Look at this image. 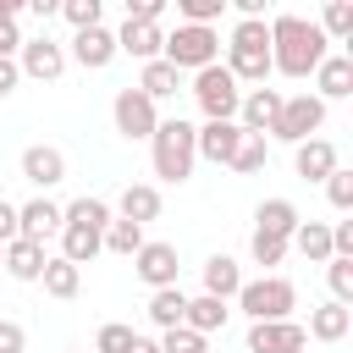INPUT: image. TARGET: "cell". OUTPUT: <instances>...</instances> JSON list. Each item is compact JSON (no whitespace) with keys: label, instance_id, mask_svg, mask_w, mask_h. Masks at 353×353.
<instances>
[{"label":"cell","instance_id":"obj_1","mask_svg":"<svg viewBox=\"0 0 353 353\" xmlns=\"http://www.w3.org/2000/svg\"><path fill=\"white\" fill-rule=\"evenodd\" d=\"M265 33H270V72H281V77H292V83L314 77V66L331 55L325 33H320L309 17H298V11L265 17Z\"/></svg>","mask_w":353,"mask_h":353},{"label":"cell","instance_id":"obj_2","mask_svg":"<svg viewBox=\"0 0 353 353\" xmlns=\"http://www.w3.org/2000/svg\"><path fill=\"white\" fill-rule=\"evenodd\" d=\"M226 72H232V83L243 88H265V77H270V33H265V17H237V28L226 33V61H221Z\"/></svg>","mask_w":353,"mask_h":353},{"label":"cell","instance_id":"obj_3","mask_svg":"<svg viewBox=\"0 0 353 353\" xmlns=\"http://www.w3.org/2000/svg\"><path fill=\"white\" fill-rule=\"evenodd\" d=\"M149 160H154V176L160 182H176L182 188L193 176V165H199V154H193V121H182V116L160 121L149 132Z\"/></svg>","mask_w":353,"mask_h":353},{"label":"cell","instance_id":"obj_4","mask_svg":"<svg viewBox=\"0 0 353 353\" xmlns=\"http://www.w3.org/2000/svg\"><path fill=\"white\" fill-rule=\"evenodd\" d=\"M237 309L248 314V325H254V320H292V309H298V287H292L287 276L243 281V287H237Z\"/></svg>","mask_w":353,"mask_h":353},{"label":"cell","instance_id":"obj_5","mask_svg":"<svg viewBox=\"0 0 353 353\" xmlns=\"http://www.w3.org/2000/svg\"><path fill=\"white\" fill-rule=\"evenodd\" d=\"M160 61H171L176 72H204V66H215V61H221V33H215V28L176 22V33H165Z\"/></svg>","mask_w":353,"mask_h":353},{"label":"cell","instance_id":"obj_6","mask_svg":"<svg viewBox=\"0 0 353 353\" xmlns=\"http://www.w3.org/2000/svg\"><path fill=\"white\" fill-rule=\"evenodd\" d=\"M320 127H325V105L314 99V94H281V110H276V121H270V132L265 138H276V143H309V138H320Z\"/></svg>","mask_w":353,"mask_h":353},{"label":"cell","instance_id":"obj_7","mask_svg":"<svg viewBox=\"0 0 353 353\" xmlns=\"http://www.w3.org/2000/svg\"><path fill=\"white\" fill-rule=\"evenodd\" d=\"M193 105L204 110V121H237V99H243V88L232 83V72L215 61V66H204V72H193Z\"/></svg>","mask_w":353,"mask_h":353},{"label":"cell","instance_id":"obj_8","mask_svg":"<svg viewBox=\"0 0 353 353\" xmlns=\"http://www.w3.org/2000/svg\"><path fill=\"white\" fill-rule=\"evenodd\" d=\"M110 121H116V132H121L127 143H149V132L160 127V105H154L149 94H138V88H116Z\"/></svg>","mask_w":353,"mask_h":353},{"label":"cell","instance_id":"obj_9","mask_svg":"<svg viewBox=\"0 0 353 353\" xmlns=\"http://www.w3.org/2000/svg\"><path fill=\"white\" fill-rule=\"evenodd\" d=\"M176 243H160V237H149L138 254H132V276L149 287V292H160V287H176Z\"/></svg>","mask_w":353,"mask_h":353},{"label":"cell","instance_id":"obj_10","mask_svg":"<svg viewBox=\"0 0 353 353\" xmlns=\"http://www.w3.org/2000/svg\"><path fill=\"white\" fill-rule=\"evenodd\" d=\"M17 72H22V77H39V83H55V77L66 72V44H55L50 33L22 39V50H17Z\"/></svg>","mask_w":353,"mask_h":353},{"label":"cell","instance_id":"obj_11","mask_svg":"<svg viewBox=\"0 0 353 353\" xmlns=\"http://www.w3.org/2000/svg\"><path fill=\"white\" fill-rule=\"evenodd\" d=\"M309 336L298 320H254L248 325V353H303Z\"/></svg>","mask_w":353,"mask_h":353},{"label":"cell","instance_id":"obj_12","mask_svg":"<svg viewBox=\"0 0 353 353\" xmlns=\"http://www.w3.org/2000/svg\"><path fill=\"white\" fill-rule=\"evenodd\" d=\"M66 61H77L83 72H105L110 61H116V33L99 22V28H83V33H72V44H66Z\"/></svg>","mask_w":353,"mask_h":353},{"label":"cell","instance_id":"obj_13","mask_svg":"<svg viewBox=\"0 0 353 353\" xmlns=\"http://www.w3.org/2000/svg\"><path fill=\"white\" fill-rule=\"evenodd\" d=\"M237 143H243V127H237V121H204V127H193V154H199V160L232 165Z\"/></svg>","mask_w":353,"mask_h":353},{"label":"cell","instance_id":"obj_14","mask_svg":"<svg viewBox=\"0 0 353 353\" xmlns=\"http://www.w3.org/2000/svg\"><path fill=\"white\" fill-rule=\"evenodd\" d=\"M276 110H281V88H243V99H237V127L254 132V138H265L270 121H276Z\"/></svg>","mask_w":353,"mask_h":353},{"label":"cell","instance_id":"obj_15","mask_svg":"<svg viewBox=\"0 0 353 353\" xmlns=\"http://www.w3.org/2000/svg\"><path fill=\"white\" fill-rule=\"evenodd\" d=\"M22 176H28L39 193H50L55 182H66V154H61L55 143H28V149H22Z\"/></svg>","mask_w":353,"mask_h":353},{"label":"cell","instance_id":"obj_16","mask_svg":"<svg viewBox=\"0 0 353 353\" xmlns=\"http://www.w3.org/2000/svg\"><path fill=\"white\" fill-rule=\"evenodd\" d=\"M347 94H353V55L331 50V55L314 66V99L331 105V99H347Z\"/></svg>","mask_w":353,"mask_h":353},{"label":"cell","instance_id":"obj_17","mask_svg":"<svg viewBox=\"0 0 353 353\" xmlns=\"http://www.w3.org/2000/svg\"><path fill=\"white\" fill-rule=\"evenodd\" d=\"M55 232H61V204H55L50 193H39V199L17 204V237L44 243V237H55Z\"/></svg>","mask_w":353,"mask_h":353},{"label":"cell","instance_id":"obj_18","mask_svg":"<svg viewBox=\"0 0 353 353\" xmlns=\"http://www.w3.org/2000/svg\"><path fill=\"white\" fill-rule=\"evenodd\" d=\"M160 50H165L160 22H121V28H116V55H132V61H160Z\"/></svg>","mask_w":353,"mask_h":353},{"label":"cell","instance_id":"obj_19","mask_svg":"<svg viewBox=\"0 0 353 353\" xmlns=\"http://www.w3.org/2000/svg\"><path fill=\"white\" fill-rule=\"evenodd\" d=\"M336 165H342V160H336V143H331V138H309V143L292 149V171H298L303 182H325Z\"/></svg>","mask_w":353,"mask_h":353},{"label":"cell","instance_id":"obj_20","mask_svg":"<svg viewBox=\"0 0 353 353\" xmlns=\"http://www.w3.org/2000/svg\"><path fill=\"white\" fill-rule=\"evenodd\" d=\"M44 243H33V237H11L6 248H0V265H6V276L11 281H39V270H44Z\"/></svg>","mask_w":353,"mask_h":353},{"label":"cell","instance_id":"obj_21","mask_svg":"<svg viewBox=\"0 0 353 353\" xmlns=\"http://www.w3.org/2000/svg\"><path fill=\"white\" fill-rule=\"evenodd\" d=\"M116 210H121V221L149 226V221H160V188L154 182H127L121 199H116Z\"/></svg>","mask_w":353,"mask_h":353},{"label":"cell","instance_id":"obj_22","mask_svg":"<svg viewBox=\"0 0 353 353\" xmlns=\"http://www.w3.org/2000/svg\"><path fill=\"white\" fill-rule=\"evenodd\" d=\"M237 287H243V265H237L232 254H210V259H204V298L232 303Z\"/></svg>","mask_w":353,"mask_h":353},{"label":"cell","instance_id":"obj_23","mask_svg":"<svg viewBox=\"0 0 353 353\" xmlns=\"http://www.w3.org/2000/svg\"><path fill=\"white\" fill-rule=\"evenodd\" d=\"M347 331H353V309H347V303H320V309H309L303 336H314V342H342Z\"/></svg>","mask_w":353,"mask_h":353},{"label":"cell","instance_id":"obj_24","mask_svg":"<svg viewBox=\"0 0 353 353\" xmlns=\"http://www.w3.org/2000/svg\"><path fill=\"white\" fill-rule=\"evenodd\" d=\"M298 204L292 199H259V210H254V232H270V237H292L298 232Z\"/></svg>","mask_w":353,"mask_h":353},{"label":"cell","instance_id":"obj_25","mask_svg":"<svg viewBox=\"0 0 353 353\" xmlns=\"http://www.w3.org/2000/svg\"><path fill=\"white\" fill-rule=\"evenodd\" d=\"M138 94H149L154 105L160 99H176V88H182V72L171 66V61H143V72H138V83H132Z\"/></svg>","mask_w":353,"mask_h":353},{"label":"cell","instance_id":"obj_26","mask_svg":"<svg viewBox=\"0 0 353 353\" xmlns=\"http://www.w3.org/2000/svg\"><path fill=\"white\" fill-rule=\"evenodd\" d=\"M226 320H232V309L221 303V298H188V309H182V325L188 331H199V336H210V331H226Z\"/></svg>","mask_w":353,"mask_h":353},{"label":"cell","instance_id":"obj_27","mask_svg":"<svg viewBox=\"0 0 353 353\" xmlns=\"http://www.w3.org/2000/svg\"><path fill=\"white\" fill-rule=\"evenodd\" d=\"M116 215H110V204L105 199H94V193H83V199H72V204H61V226H88V232H105Z\"/></svg>","mask_w":353,"mask_h":353},{"label":"cell","instance_id":"obj_28","mask_svg":"<svg viewBox=\"0 0 353 353\" xmlns=\"http://www.w3.org/2000/svg\"><path fill=\"white\" fill-rule=\"evenodd\" d=\"M55 237H61V259H72L77 270H83L94 254H105V232H88V226H61Z\"/></svg>","mask_w":353,"mask_h":353},{"label":"cell","instance_id":"obj_29","mask_svg":"<svg viewBox=\"0 0 353 353\" xmlns=\"http://www.w3.org/2000/svg\"><path fill=\"white\" fill-rule=\"evenodd\" d=\"M182 309H188V292H182V287H160V292H149V303H143V314H149L154 331L182 325Z\"/></svg>","mask_w":353,"mask_h":353},{"label":"cell","instance_id":"obj_30","mask_svg":"<svg viewBox=\"0 0 353 353\" xmlns=\"http://www.w3.org/2000/svg\"><path fill=\"white\" fill-rule=\"evenodd\" d=\"M287 248H298L303 259L325 265V259H331V226H325V221H298V232L287 237Z\"/></svg>","mask_w":353,"mask_h":353},{"label":"cell","instance_id":"obj_31","mask_svg":"<svg viewBox=\"0 0 353 353\" xmlns=\"http://www.w3.org/2000/svg\"><path fill=\"white\" fill-rule=\"evenodd\" d=\"M39 281H44V292H50V298H77V287H83V270H77L72 259L50 254V259H44V270H39Z\"/></svg>","mask_w":353,"mask_h":353},{"label":"cell","instance_id":"obj_32","mask_svg":"<svg viewBox=\"0 0 353 353\" xmlns=\"http://www.w3.org/2000/svg\"><path fill=\"white\" fill-rule=\"evenodd\" d=\"M314 28L325 33V44H347V39H353V6H347V0H331Z\"/></svg>","mask_w":353,"mask_h":353},{"label":"cell","instance_id":"obj_33","mask_svg":"<svg viewBox=\"0 0 353 353\" xmlns=\"http://www.w3.org/2000/svg\"><path fill=\"white\" fill-rule=\"evenodd\" d=\"M143 243H149V237H143V226H132V221H121V215L105 226V248H110V254H121V259H132Z\"/></svg>","mask_w":353,"mask_h":353},{"label":"cell","instance_id":"obj_34","mask_svg":"<svg viewBox=\"0 0 353 353\" xmlns=\"http://www.w3.org/2000/svg\"><path fill=\"white\" fill-rule=\"evenodd\" d=\"M265 160H270V143L254 138V132H243V143H237V154H232V171H237V176H254V171H265Z\"/></svg>","mask_w":353,"mask_h":353},{"label":"cell","instance_id":"obj_35","mask_svg":"<svg viewBox=\"0 0 353 353\" xmlns=\"http://www.w3.org/2000/svg\"><path fill=\"white\" fill-rule=\"evenodd\" d=\"M17 17H22V0H0V61H17V50H22Z\"/></svg>","mask_w":353,"mask_h":353},{"label":"cell","instance_id":"obj_36","mask_svg":"<svg viewBox=\"0 0 353 353\" xmlns=\"http://www.w3.org/2000/svg\"><path fill=\"white\" fill-rule=\"evenodd\" d=\"M132 336H138V331H132L127 320H105V325L94 331V353H127Z\"/></svg>","mask_w":353,"mask_h":353},{"label":"cell","instance_id":"obj_37","mask_svg":"<svg viewBox=\"0 0 353 353\" xmlns=\"http://www.w3.org/2000/svg\"><path fill=\"white\" fill-rule=\"evenodd\" d=\"M154 342H160V353H210V336H199V331H188V325H171V331H160Z\"/></svg>","mask_w":353,"mask_h":353},{"label":"cell","instance_id":"obj_38","mask_svg":"<svg viewBox=\"0 0 353 353\" xmlns=\"http://www.w3.org/2000/svg\"><path fill=\"white\" fill-rule=\"evenodd\" d=\"M221 11H226V0H176V17L193 22V28H215Z\"/></svg>","mask_w":353,"mask_h":353},{"label":"cell","instance_id":"obj_39","mask_svg":"<svg viewBox=\"0 0 353 353\" xmlns=\"http://www.w3.org/2000/svg\"><path fill=\"white\" fill-rule=\"evenodd\" d=\"M325 281H331V303L353 309V259H325Z\"/></svg>","mask_w":353,"mask_h":353},{"label":"cell","instance_id":"obj_40","mask_svg":"<svg viewBox=\"0 0 353 353\" xmlns=\"http://www.w3.org/2000/svg\"><path fill=\"white\" fill-rule=\"evenodd\" d=\"M61 17L72 22V33H83V28H99L105 6H99V0H61Z\"/></svg>","mask_w":353,"mask_h":353},{"label":"cell","instance_id":"obj_41","mask_svg":"<svg viewBox=\"0 0 353 353\" xmlns=\"http://www.w3.org/2000/svg\"><path fill=\"white\" fill-rule=\"evenodd\" d=\"M325 199H331V210H336V215H347V210H353V171H347V165H336V171L325 176Z\"/></svg>","mask_w":353,"mask_h":353},{"label":"cell","instance_id":"obj_42","mask_svg":"<svg viewBox=\"0 0 353 353\" xmlns=\"http://www.w3.org/2000/svg\"><path fill=\"white\" fill-rule=\"evenodd\" d=\"M248 254H254V265H265V270H270V265H281V259H287V237L254 232V237H248Z\"/></svg>","mask_w":353,"mask_h":353},{"label":"cell","instance_id":"obj_43","mask_svg":"<svg viewBox=\"0 0 353 353\" xmlns=\"http://www.w3.org/2000/svg\"><path fill=\"white\" fill-rule=\"evenodd\" d=\"M165 0H127V22H160Z\"/></svg>","mask_w":353,"mask_h":353},{"label":"cell","instance_id":"obj_44","mask_svg":"<svg viewBox=\"0 0 353 353\" xmlns=\"http://www.w3.org/2000/svg\"><path fill=\"white\" fill-rule=\"evenodd\" d=\"M0 353H28V331L17 320H0Z\"/></svg>","mask_w":353,"mask_h":353},{"label":"cell","instance_id":"obj_45","mask_svg":"<svg viewBox=\"0 0 353 353\" xmlns=\"http://www.w3.org/2000/svg\"><path fill=\"white\" fill-rule=\"evenodd\" d=\"M11 237H17V204H11V199H0V248H6Z\"/></svg>","mask_w":353,"mask_h":353},{"label":"cell","instance_id":"obj_46","mask_svg":"<svg viewBox=\"0 0 353 353\" xmlns=\"http://www.w3.org/2000/svg\"><path fill=\"white\" fill-rule=\"evenodd\" d=\"M17 83H22L17 61H0V99H6V94H17Z\"/></svg>","mask_w":353,"mask_h":353},{"label":"cell","instance_id":"obj_47","mask_svg":"<svg viewBox=\"0 0 353 353\" xmlns=\"http://www.w3.org/2000/svg\"><path fill=\"white\" fill-rule=\"evenodd\" d=\"M28 11H33V17H39V22H50V17H61V0H33V6H28Z\"/></svg>","mask_w":353,"mask_h":353},{"label":"cell","instance_id":"obj_48","mask_svg":"<svg viewBox=\"0 0 353 353\" xmlns=\"http://www.w3.org/2000/svg\"><path fill=\"white\" fill-rule=\"evenodd\" d=\"M127 353H160V342H154V336H132V347H127Z\"/></svg>","mask_w":353,"mask_h":353}]
</instances>
